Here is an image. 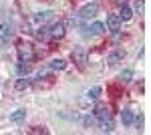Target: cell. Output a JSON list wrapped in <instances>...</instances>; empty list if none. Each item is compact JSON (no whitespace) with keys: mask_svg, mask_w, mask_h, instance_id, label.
I'll return each mask as SVG.
<instances>
[{"mask_svg":"<svg viewBox=\"0 0 151 135\" xmlns=\"http://www.w3.org/2000/svg\"><path fill=\"white\" fill-rule=\"evenodd\" d=\"M16 48H18V58H20L22 63H30V61H35V46H32V45H28V43H20Z\"/></svg>","mask_w":151,"mask_h":135,"instance_id":"6da1fadb","label":"cell"},{"mask_svg":"<svg viewBox=\"0 0 151 135\" xmlns=\"http://www.w3.org/2000/svg\"><path fill=\"white\" fill-rule=\"evenodd\" d=\"M97 12H99V2H89V4H85L81 10H79V18L89 20V18L97 16Z\"/></svg>","mask_w":151,"mask_h":135,"instance_id":"7a4b0ae2","label":"cell"},{"mask_svg":"<svg viewBox=\"0 0 151 135\" xmlns=\"http://www.w3.org/2000/svg\"><path fill=\"white\" fill-rule=\"evenodd\" d=\"M65 32H67V26H65V22H55L50 28H48V36H50V38H55V40L63 38V36H65Z\"/></svg>","mask_w":151,"mask_h":135,"instance_id":"3957f363","label":"cell"},{"mask_svg":"<svg viewBox=\"0 0 151 135\" xmlns=\"http://www.w3.org/2000/svg\"><path fill=\"white\" fill-rule=\"evenodd\" d=\"M123 58H125V51L117 48V51H113L111 55H107V65H109V67H115L117 63H121Z\"/></svg>","mask_w":151,"mask_h":135,"instance_id":"277c9868","label":"cell"},{"mask_svg":"<svg viewBox=\"0 0 151 135\" xmlns=\"http://www.w3.org/2000/svg\"><path fill=\"white\" fill-rule=\"evenodd\" d=\"M107 28H109L111 32H119V28H121V18H119L117 14H109V16H107Z\"/></svg>","mask_w":151,"mask_h":135,"instance_id":"5b68a950","label":"cell"},{"mask_svg":"<svg viewBox=\"0 0 151 135\" xmlns=\"http://www.w3.org/2000/svg\"><path fill=\"white\" fill-rule=\"evenodd\" d=\"M73 61H75V63H77V65H79L81 69H85V63H87V58H85V51H83L81 46L73 51Z\"/></svg>","mask_w":151,"mask_h":135,"instance_id":"8992f818","label":"cell"},{"mask_svg":"<svg viewBox=\"0 0 151 135\" xmlns=\"http://www.w3.org/2000/svg\"><path fill=\"white\" fill-rule=\"evenodd\" d=\"M95 117L97 119H105V117H111V109H109V105H97L95 107Z\"/></svg>","mask_w":151,"mask_h":135,"instance_id":"52a82bcc","label":"cell"},{"mask_svg":"<svg viewBox=\"0 0 151 135\" xmlns=\"http://www.w3.org/2000/svg\"><path fill=\"white\" fill-rule=\"evenodd\" d=\"M117 16H119L121 20H125V22H127V20H131V18H133V10L129 8L127 4H121V10H119V14H117Z\"/></svg>","mask_w":151,"mask_h":135,"instance_id":"ba28073f","label":"cell"},{"mask_svg":"<svg viewBox=\"0 0 151 135\" xmlns=\"http://www.w3.org/2000/svg\"><path fill=\"white\" fill-rule=\"evenodd\" d=\"M99 129H101V131H113V129H115L113 117H105V119H101V123H99Z\"/></svg>","mask_w":151,"mask_h":135,"instance_id":"9c48e42d","label":"cell"},{"mask_svg":"<svg viewBox=\"0 0 151 135\" xmlns=\"http://www.w3.org/2000/svg\"><path fill=\"white\" fill-rule=\"evenodd\" d=\"M24 119H26V111H24V109H16L14 113H10V121L12 123H22Z\"/></svg>","mask_w":151,"mask_h":135,"instance_id":"30bf717a","label":"cell"},{"mask_svg":"<svg viewBox=\"0 0 151 135\" xmlns=\"http://www.w3.org/2000/svg\"><path fill=\"white\" fill-rule=\"evenodd\" d=\"M52 14H55V12L52 10H45V12H36V22H40V24H45L47 22V20H50V18H52Z\"/></svg>","mask_w":151,"mask_h":135,"instance_id":"8fae6325","label":"cell"},{"mask_svg":"<svg viewBox=\"0 0 151 135\" xmlns=\"http://www.w3.org/2000/svg\"><path fill=\"white\" fill-rule=\"evenodd\" d=\"M48 69H50V71H65V69H67V63H65L63 58H55V61H50Z\"/></svg>","mask_w":151,"mask_h":135,"instance_id":"7c38bea8","label":"cell"},{"mask_svg":"<svg viewBox=\"0 0 151 135\" xmlns=\"http://www.w3.org/2000/svg\"><path fill=\"white\" fill-rule=\"evenodd\" d=\"M131 79H133V69H125V71L119 73V81H121L123 85H127Z\"/></svg>","mask_w":151,"mask_h":135,"instance_id":"4fadbf2b","label":"cell"},{"mask_svg":"<svg viewBox=\"0 0 151 135\" xmlns=\"http://www.w3.org/2000/svg\"><path fill=\"white\" fill-rule=\"evenodd\" d=\"M30 85H32V81H30V79H26V77H20V79L16 81V85H14V87H16V91H24V89H28Z\"/></svg>","mask_w":151,"mask_h":135,"instance_id":"5bb4252c","label":"cell"},{"mask_svg":"<svg viewBox=\"0 0 151 135\" xmlns=\"http://www.w3.org/2000/svg\"><path fill=\"white\" fill-rule=\"evenodd\" d=\"M121 119H123V125H131L133 123V111H131V109H125V111L121 113Z\"/></svg>","mask_w":151,"mask_h":135,"instance_id":"9a60e30c","label":"cell"},{"mask_svg":"<svg viewBox=\"0 0 151 135\" xmlns=\"http://www.w3.org/2000/svg\"><path fill=\"white\" fill-rule=\"evenodd\" d=\"M28 71H30L28 63H22V61H20V63L16 65V73H18L20 77H26V75H28Z\"/></svg>","mask_w":151,"mask_h":135,"instance_id":"2e32d148","label":"cell"},{"mask_svg":"<svg viewBox=\"0 0 151 135\" xmlns=\"http://www.w3.org/2000/svg\"><path fill=\"white\" fill-rule=\"evenodd\" d=\"M87 97H89V99H99V97H101V87H99V85H95L93 89H89Z\"/></svg>","mask_w":151,"mask_h":135,"instance_id":"e0dca14e","label":"cell"},{"mask_svg":"<svg viewBox=\"0 0 151 135\" xmlns=\"http://www.w3.org/2000/svg\"><path fill=\"white\" fill-rule=\"evenodd\" d=\"M103 28H105L103 22H93V24H91V32H93V34H101V32H103Z\"/></svg>","mask_w":151,"mask_h":135,"instance_id":"ac0fdd59","label":"cell"},{"mask_svg":"<svg viewBox=\"0 0 151 135\" xmlns=\"http://www.w3.org/2000/svg\"><path fill=\"white\" fill-rule=\"evenodd\" d=\"M36 38H38V40H47V38H48V28H38Z\"/></svg>","mask_w":151,"mask_h":135,"instance_id":"d6986e66","label":"cell"},{"mask_svg":"<svg viewBox=\"0 0 151 135\" xmlns=\"http://www.w3.org/2000/svg\"><path fill=\"white\" fill-rule=\"evenodd\" d=\"M133 123L137 129H141V125H143V115H137V117H133Z\"/></svg>","mask_w":151,"mask_h":135,"instance_id":"ffe728a7","label":"cell"},{"mask_svg":"<svg viewBox=\"0 0 151 135\" xmlns=\"http://www.w3.org/2000/svg\"><path fill=\"white\" fill-rule=\"evenodd\" d=\"M93 123H95L93 117H85V119H83V125H85V127H93Z\"/></svg>","mask_w":151,"mask_h":135,"instance_id":"44dd1931","label":"cell"},{"mask_svg":"<svg viewBox=\"0 0 151 135\" xmlns=\"http://www.w3.org/2000/svg\"><path fill=\"white\" fill-rule=\"evenodd\" d=\"M135 12H143V0H135Z\"/></svg>","mask_w":151,"mask_h":135,"instance_id":"7402d4cb","label":"cell"},{"mask_svg":"<svg viewBox=\"0 0 151 135\" xmlns=\"http://www.w3.org/2000/svg\"><path fill=\"white\" fill-rule=\"evenodd\" d=\"M115 2H121V4H123V2H125V0H115Z\"/></svg>","mask_w":151,"mask_h":135,"instance_id":"603a6c76","label":"cell"}]
</instances>
